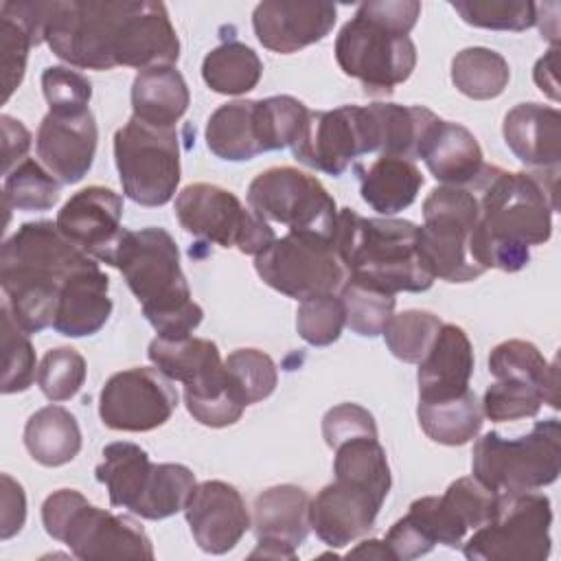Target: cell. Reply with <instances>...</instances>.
Wrapping results in <instances>:
<instances>
[{"mask_svg": "<svg viewBox=\"0 0 561 561\" xmlns=\"http://www.w3.org/2000/svg\"><path fill=\"white\" fill-rule=\"evenodd\" d=\"M186 522L195 543L210 554H226L250 530L252 519L237 486L224 480L195 484L186 506Z\"/></svg>", "mask_w": 561, "mask_h": 561, "instance_id": "ac0fdd59", "label": "cell"}, {"mask_svg": "<svg viewBox=\"0 0 561 561\" xmlns=\"http://www.w3.org/2000/svg\"><path fill=\"white\" fill-rule=\"evenodd\" d=\"M489 373L495 379H515L539 386L546 392V403L559 408L557 397V364L548 362L541 351L526 340L500 342L489 355Z\"/></svg>", "mask_w": 561, "mask_h": 561, "instance_id": "74e56055", "label": "cell"}, {"mask_svg": "<svg viewBox=\"0 0 561 561\" xmlns=\"http://www.w3.org/2000/svg\"><path fill=\"white\" fill-rule=\"evenodd\" d=\"M263 75V61L243 42L228 39L206 53L202 79L217 94H245L256 88Z\"/></svg>", "mask_w": 561, "mask_h": 561, "instance_id": "8d00e7d4", "label": "cell"}, {"mask_svg": "<svg viewBox=\"0 0 561 561\" xmlns=\"http://www.w3.org/2000/svg\"><path fill=\"white\" fill-rule=\"evenodd\" d=\"M379 153V127L370 105H340L327 112H311L291 153L298 162L342 175L353 160Z\"/></svg>", "mask_w": 561, "mask_h": 561, "instance_id": "9a60e30c", "label": "cell"}, {"mask_svg": "<svg viewBox=\"0 0 561 561\" xmlns=\"http://www.w3.org/2000/svg\"><path fill=\"white\" fill-rule=\"evenodd\" d=\"M121 219V195L105 186H88L61 206L55 224L70 243L101 261L123 232Z\"/></svg>", "mask_w": 561, "mask_h": 561, "instance_id": "7402d4cb", "label": "cell"}, {"mask_svg": "<svg viewBox=\"0 0 561 561\" xmlns=\"http://www.w3.org/2000/svg\"><path fill=\"white\" fill-rule=\"evenodd\" d=\"M101 263L123 274L160 337H186L199 327L204 311L191 296L178 245L164 228H123Z\"/></svg>", "mask_w": 561, "mask_h": 561, "instance_id": "277c9868", "label": "cell"}, {"mask_svg": "<svg viewBox=\"0 0 561 561\" xmlns=\"http://www.w3.org/2000/svg\"><path fill=\"white\" fill-rule=\"evenodd\" d=\"M175 217L188 234L252 256L276 239L270 221L217 184L195 182L184 186L175 197Z\"/></svg>", "mask_w": 561, "mask_h": 561, "instance_id": "4fadbf2b", "label": "cell"}, {"mask_svg": "<svg viewBox=\"0 0 561 561\" xmlns=\"http://www.w3.org/2000/svg\"><path fill=\"white\" fill-rule=\"evenodd\" d=\"M346 557H357V559H381V561H394L388 546L379 539H366L357 548L348 550Z\"/></svg>", "mask_w": 561, "mask_h": 561, "instance_id": "680465c9", "label": "cell"}, {"mask_svg": "<svg viewBox=\"0 0 561 561\" xmlns=\"http://www.w3.org/2000/svg\"><path fill=\"white\" fill-rule=\"evenodd\" d=\"M440 327V318L432 311L408 309L392 313L381 335L386 337V344L397 359L405 364H419L430 351Z\"/></svg>", "mask_w": 561, "mask_h": 561, "instance_id": "7bdbcfd3", "label": "cell"}, {"mask_svg": "<svg viewBox=\"0 0 561 561\" xmlns=\"http://www.w3.org/2000/svg\"><path fill=\"white\" fill-rule=\"evenodd\" d=\"M178 408V390L158 368L114 373L99 397V416L118 432H149L164 425Z\"/></svg>", "mask_w": 561, "mask_h": 561, "instance_id": "2e32d148", "label": "cell"}, {"mask_svg": "<svg viewBox=\"0 0 561 561\" xmlns=\"http://www.w3.org/2000/svg\"><path fill=\"white\" fill-rule=\"evenodd\" d=\"M24 447L44 467H61L81 449V430L75 414L61 405L33 412L24 425Z\"/></svg>", "mask_w": 561, "mask_h": 561, "instance_id": "1f68e13d", "label": "cell"}, {"mask_svg": "<svg viewBox=\"0 0 561 561\" xmlns=\"http://www.w3.org/2000/svg\"><path fill=\"white\" fill-rule=\"evenodd\" d=\"M462 22L491 31H526L537 24V4L526 0H454Z\"/></svg>", "mask_w": 561, "mask_h": 561, "instance_id": "7dc6e473", "label": "cell"}, {"mask_svg": "<svg viewBox=\"0 0 561 561\" xmlns=\"http://www.w3.org/2000/svg\"><path fill=\"white\" fill-rule=\"evenodd\" d=\"M85 381V359L72 346L50 348L37 368V386L42 394L55 403L72 399Z\"/></svg>", "mask_w": 561, "mask_h": 561, "instance_id": "c3c4849f", "label": "cell"}, {"mask_svg": "<svg viewBox=\"0 0 561 561\" xmlns=\"http://www.w3.org/2000/svg\"><path fill=\"white\" fill-rule=\"evenodd\" d=\"M59 193L61 182L33 158L4 173L2 199L7 210H48L59 202Z\"/></svg>", "mask_w": 561, "mask_h": 561, "instance_id": "60d3db41", "label": "cell"}, {"mask_svg": "<svg viewBox=\"0 0 561 561\" xmlns=\"http://www.w3.org/2000/svg\"><path fill=\"white\" fill-rule=\"evenodd\" d=\"M419 423L427 438L438 445H465L478 436L482 427V401L469 388L458 397L443 401H419Z\"/></svg>", "mask_w": 561, "mask_h": 561, "instance_id": "836d02e7", "label": "cell"}, {"mask_svg": "<svg viewBox=\"0 0 561 561\" xmlns=\"http://www.w3.org/2000/svg\"><path fill=\"white\" fill-rule=\"evenodd\" d=\"M114 162L123 193L140 206H164L180 184V138L175 127L160 129L129 118L114 134Z\"/></svg>", "mask_w": 561, "mask_h": 561, "instance_id": "8fae6325", "label": "cell"}, {"mask_svg": "<svg viewBox=\"0 0 561 561\" xmlns=\"http://www.w3.org/2000/svg\"><path fill=\"white\" fill-rule=\"evenodd\" d=\"M107 289L110 278L96 259H90L61 287L53 329L66 337H83L101 331L112 313Z\"/></svg>", "mask_w": 561, "mask_h": 561, "instance_id": "d4e9b609", "label": "cell"}, {"mask_svg": "<svg viewBox=\"0 0 561 561\" xmlns=\"http://www.w3.org/2000/svg\"><path fill=\"white\" fill-rule=\"evenodd\" d=\"M188 103V85L175 66L145 68L131 83V116L151 127L173 129Z\"/></svg>", "mask_w": 561, "mask_h": 561, "instance_id": "83f0119b", "label": "cell"}, {"mask_svg": "<svg viewBox=\"0 0 561 561\" xmlns=\"http://www.w3.org/2000/svg\"><path fill=\"white\" fill-rule=\"evenodd\" d=\"M151 471L153 462L140 445L118 440L103 447V460L94 476L105 484L112 506L134 511L149 484Z\"/></svg>", "mask_w": 561, "mask_h": 561, "instance_id": "4dcf8cb0", "label": "cell"}, {"mask_svg": "<svg viewBox=\"0 0 561 561\" xmlns=\"http://www.w3.org/2000/svg\"><path fill=\"white\" fill-rule=\"evenodd\" d=\"M324 443L335 449L340 443L355 436H377L373 414L357 403H340L322 416Z\"/></svg>", "mask_w": 561, "mask_h": 561, "instance_id": "f5cc1de1", "label": "cell"}, {"mask_svg": "<svg viewBox=\"0 0 561 561\" xmlns=\"http://www.w3.org/2000/svg\"><path fill=\"white\" fill-rule=\"evenodd\" d=\"M311 497L302 486L276 484L256 495L252 506V530L256 539H276L298 548L309 530Z\"/></svg>", "mask_w": 561, "mask_h": 561, "instance_id": "f1b7e54d", "label": "cell"}, {"mask_svg": "<svg viewBox=\"0 0 561 561\" xmlns=\"http://www.w3.org/2000/svg\"><path fill=\"white\" fill-rule=\"evenodd\" d=\"M554 59H557V50L552 48L546 57H541L535 66V81L541 90H546L550 94V99H559L557 94V77H554Z\"/></svg>", "mask_w": 561, "mask_h": 561, "instance_id": "6f0895ef", "label": "cell"}, {"mask_svg": "<svg viewBox=\"0 0 561 561\" xmlns=\"http://www.w3.org/2000/svg\"><path fill=\"white\" fill-rule=\"evenodd\" d=\"M333 243L348 280L388 294L425 291L434 283L421 259L419 226L408 219L362 217L353 208H342Z\"/></svg>", "mask_w": 561, "mask_h": 561, "instance_id": "8992f818", "label": "cell"}, {"mask_svg": "<svg viewBox=\"0 0 561 561\" xmlns=\"http://www.w3.org/2000/svg\"><path fill=\"white\" fill-rule=\"evenodd\" d=\"M473 346L458 324H443L419 362V401H443L469 390Z\"/></svg>", "mask_w": 561, "mask_h": 561, "instance_id": "603a6c76", "label": "cell"}, {"mask_svg": "<svg viewBox=\"0 0 561 561\" xmlns=\"http://www.w3.org/2000/svg\"><path fill=\"white\" fill-rule=\"evenodd\" d=\"M2 482V508H0V539L7 541L18 535L26 522V495L18 480L9 473L0 476Z\"/></svg>", "mask_w": 561, "mask_h": 561, "instance_id": "db71d44e", "label": "cell"}, {"mask_svg": "<svg viewBox=\"0 0 561 561\" xmlns=\"http://www.w3.org/2000/svg\"><path fill=\"white\" fill-rule=\"evenodd\" d=\"M99 129L94 114L88 110L75 116L46 114L39 123L35 149L39 162L61 182L77 184L94 162Z\"/></svg>", "mask_w": 561, "mask_h": 561, "instance_id": "ffe728a7", "label": "cell"}, {"mask_svg": "<svg viewBox=\"0 0 561 561\" xmlns=\"http://www.w3.org/2000/svg\"><path fill=\"white\" fill-rule=\"evenodd\" d=\"M195 473L180 462H160L153 465L149 484L131 511L145 519H164L180 511H184L193 489H195Z\"/></svg>", "mask_w": 561, "mask_h": 561, "instance_id": "ab89813d", "label": "cell"}, {"mask_svg": "<svg viewBox=\"0 0 561 561\" xmlns=\"http://www.w3.org/2000/svg\"><path fill=\"white\" fill-rule=\"evenodd\" d=\"M511 79L508 61L484 46H471L451 59V83L458 92L476 101L500 96Z\"/></svg>", "mask_w": 561, "mask_h": 561, "instance_id": "f35d334b", "label": "cell"}, {"mask_svg": "<svg viewBox=\"0 0 561 561\" xmlns=\"http://www.w3.org/2000/svg\"><path fill=\"white\" fill-rule=\"evenodd\" d=\"M147 355L162 375L184 386V401H206L224 394L230 386L213 340L193 335L171 340L156 335Z\"/></svg>", "mask_w": 561, "mask_h": 561, "instance_id": "e0dca14e", "label": "cell"}, {"mask_svg": "<svg viewBox=\"0 0 561 561\" xmlns=\"http://www.w3.org/2000/svg\"><path fill=\"white\" fill-rule=\"evenodd\" d=\"M206 147L221 160L243 162L263 153L256 134V101L219 105L206 123Z\"/></svg>", "mask_w": 561, "mask_h": 561, "instance_id": "d6a6232c", "label": "cell"}, {"mask_svg": "<svg viewBox=\"0 0 561 561\" xmlns=\"http://www.w3.org/2000/svg\"><path fill=\"white\" fill-rule=\"evenodd\" d=\"M383 500L375 493L333 480L309 504L311 530L331 548H342L366 535L379 515Z\"/></svg>", "mask_w": 561, "mask_h": 561, "instance_id": "44dd1931", "label": "cell"}, {"mask_svg": "<svg viewBox=\"0 0 561 561\" xmlns=\"http://www.w3.org/2000/svg\"><path fill=\"white\" fill-rule=\"evenodd\" d=\"M419 158L445 186H469L484 167L476 136L467 127L443 118L427 131Z\"/></svg>", "mask_w": 561, "mask_h": 561, "instance_id": "4316f807", "label": "cell"}, {"mask_svg": "<svg viewBox=\"0 0 561 561\" xmlns=\"http://www.w3.org/2000/svg\"><path fill=\"white\" fill-rule=\"evenodd\" d=\"M478 224V199L469 186H436L423 202L419 250L434 278L469 283L484 274L471 259V234Z\"/></svg>", "mask_w": 561, "mask_h": 561, "instance_id": "9c48e42d", "label": "cell"}, {"mask_svg": "<svg viewBox=\"0 0 561 561\" xmlns=\"http://www.w3.org/2000/svg\"><path fill=\"white\" fill-rule=\"evenodd\" d=\"M546 403V392L539 386L515 381V379H495L482 397V412L495 423L517 421L535 416Z\"/></svg>", "mask_w": 561, "mask_h": 561, "instance_id": "681fc988", "label": "cell"}, {"mask_svg": "<svg viewBox=\"0 0 561 561\" xmlns=\"http://www.w3.org/2000/svg\"><path fill=\"white\" fill-rule=\"evenodd\" d=\"M311 110L289 96V94H278V96H267L256 101V134L263 151H278L285 147H291Z\"/></svg>", "mask_w": 561, "mask_h": 561, "instance_id": "b9f144b4", "label": "cell"}, {"mask_svg": "<svg viewBox=\"0 0 561 561\" xmlns=\"http://www.w3.org/2000/svg\"><path fill=\"white\" fill-rule=\"evenodd\" d=\"M90 259L46 219L22 224L2 243V302L28 335L53 327L61 287Z\"/></svg>", "mask_w": 561, "mask_h": 561, "instance_id": "3957f363", "label": "cell"}, {"mask_svg": "<svg viewBox=\"0 0 561 561\" xmlns=\"http://www.w3.org/2000/svg\"><path fill=\"white\" fill-rule=\"evenodd\" d=\"M333 458L335 480L362 486L386 500L390 493V467L379 436H355L340 443Z\"/></svg>", "mask_w": 561, "mask_h": 561, "instance_id": "d590c367", "label": "cell"}, {"mask_svg": "<svg viewBox=\"0 0 561 561\" xmlns=\"http://www.w3.org/2000/svg\"><path fill=\"white\" fill-rule=\"evenodd\" d=\"M44 530L77 559H153L145 528L127 515L90 504L75 489H59L42 504Z\"/></svg>", "mask_w": 561, "mask_h": 561, "instance_id": "52a82bcc", "label": "cell"}, {"mask_svg": "<svg viewBox=\"0 0 561 561\" xmlns=\"http://www.w3.org/2000/svg\"><path fill=\"white\" fill-rule=\"evenodd\" d=\"M42 92L48 112L57 116H75L88 112L92 99V83L77 70L66 66H50L42 72Z\"/></svg>", "mask_w": 561, "mask_h": 561, "instance_id": "816d5d0a", "label": "cell"}, {"mask_svg": "<svg viewBox=\"0 0 561 561\" xmlns=\"http://www.w3.org/2000/svg\"><path fill=\"white\" fill-rule=\"evenodd\" d=\"M50 2L42 0H4L0 4V64L2 85L9 101L26 72L28 50L44 42V28Z\"/></svg>", "mask_w": 561, "mask_h": 561, "instance_id": "484cf974", "label": "cell"}, {"mask_svg": "<svg viewBox=\"0 0 561 561\" xmlns=\"http://www.w3.org/2000/svg\"><path fill=\"white\" fill-rule=\"evenodd\" d=\"M379 127V156L416 160L421 145L438 116L421 105L370 103Z\"/></svg>", "mask_w": 561, "mask_h": 561, "instance_id": "e575fe53", "label": "cell"}, {"mask_svg": "<svg viewBox=\"0 0 561 561\" xmlns=\"http://www.w3.org/2000/svg\"><path fill=\"white\" fill-rule=\"evenodd\" d=\"M337 20L329 2L267 0L256 4L252 26L256 39L272 53L289 55L324 39Z\"/></svg>", "mask_w": 561, "mask_h": 561, "instance_id": "d6986e66", "label": "cell"}, {"mask_svg": "<svg viewBox=\"0 0 561 561\" xmlns=\"http://www.w3.org/2000/svg\"><path fill=\"white\" fill-rule=\"evenodd\" d=\"M224 366L245 408L267 399L278 383L274 359L259 348H237L224 359Z\"/></svg>", "mask_w": 561, "mask_h": 561, "instance_id": "ee69618b", "label": "cell"}, {"mask_svg": "<svg viewBox=\"0 0 561 561\" xmlns=\"http://www.w3.org/2000/svg\"><path fill=\"white\" fill-rule=\"evenodd\" d=\"M298 557V548L276 541V539H256V548L250 552V559H289Z\"/></svg>", "mask_w": 561, "mask_h": 561, "instance_id": "9f6ffc18", "label": "cell"}, {"mask_svg": "<svg viewBox=\"0 0 561 561\" xmlns=\"http://www.w3.org/2000/svg\"><path fill=\"white\" fill-rule=\"evenodd\" d=\"M504 140L513 156L535 171H559L561 114L541 103H519L506 112Z\"/></svg>", "mask_w": 561, "mask_h": 561, "instance_id": "cb8c5ba5", "label": "cell"}, {"mask_svg": "<svg viewBox=\"0 0 561 561\" xmlns=\"http://www.w3.org/2000/svg\"><path fill=\"white\" fill-rule=\"evenodd\" d=\"M2 386L4 394L24 392L35 381V351L28 333L15 322L9 307L2 302Z\"/></svg>", "mask_w": 561, "mask_h": 561, "instance_id": "bcb514c9", "label": "cell"}, {"mask_svg": "<svg viewBox=\"0 0 561 561\" xmlns=\"http://www.w3.org/2000/svg\"><path fill=\"white\" fill-rule=\"evenodd\" d=\"M421 15L416 0L364 2L335 37V59L346 77L368 94H390L408 81L416 66V46L410 39Z\"/></svg>", "mask_w": 561, "mask_h": 561, "instance_id": "5b68a950", "label": "cell"}, {"mask_svg": "<svg viewBox=\"0 0 561 561\" xmlns=\"http://www.w3.org/2000/svg\"><path fill=\"white\" fill-rule=\"evenodd\" d=\"M248 204L265 221L287 226V232L333 239L337 206L316 175L294 167L261 171L248 186Z\"/></svg>", "mask_w": 561, "mask_h": 561, "instance_id": "5bb4252c", "label": "cell"}, {"mask_svg": "<svg viewBox=\"0 0 561 561\" xmlns=\"http://www.w3.org/2000/svg\"><path fill=\"white\" fill-rule=\"evenodd\" d=\"M346 324L342 298L335 294L300 300L296 311V331L311 346H329L340 340Z\"/></svg>", "mask_w": 561, "mask_h": 561, "instance_id": "f907efd6", "label": "cell"}, {"mask_svg": "<svg viewBox=\"0 0 561 561\" xmlns=\"http://www.w3.org/2000/svg\"><path fill=\"white\" fill-rule=\"evenodd\" d=\"M559 171H504L484 164L469 184L478 199L471 259L484 272H519L530 261V245L552 234Z\"/></svg>", "mask_w": 561, "mask_h": 561, "instance_id": "7a4b0ae2", "label": "cell"}, {"mask_svg": "<svg viewBox=\"0 0 561 561\" xmlns=\"http://www.w3.org/2000/svg\"><path fill=\"white\" fill-rule=\"evenodd\" d=\"M254 270L272 289L307 300L335 294L348 280L333 239L287 232L254 256Z\"/></svg>", "mask_w": 561, "mask_h": 561, "instance_id": "7c38bea8", "label": "cell"}, {"mask_svg": "<svg viewBox=\"0 0 561 561\" xmlns=\"http://www.w3.org/2000/svg\"><path fill=\"white\" fill-rule=\"evenodd\" d=\"M552 506L535 491L500 493L489 522L473 530L462 552L471 561H543L550 554Z\"/></svg>", "mask_w": 561, "mask_h": 561, "instance_id": "30bf717a", "label": "cell"}, {"mask_svg": "<svg viewBox=\"0 0 561 561\" xmlns=\"http://www.w3.org/2000/svg\"><path fill=\"white\" fill-rule=\"evenodd\" d=\"M44 42L61 61L85 70H145L180 59L169 11L153 0H53Z\"/></svg>", "mask_w": 561, "mask_h": 561, "instance_id": "6da1fadb", "label": "cell"}, {"mask_svg": "<svg viewBox=\"0 0 561 561\" xmlns=\"http://www.w3.org/2000/svg\"><path fill=\"white\" fill-rule=\"evenodd\" d=\"M355 171L362 199L386 217L408 208L423 186L419 167L397 156H379L370 164H357Z\"/></svg>", "mask_w": 561, "mask_h": 561, "instance_id": "f546056e", "label": "cell"}, {"mask_svg": "<svg viewBox=\"0 0 561 561\" xmlns=\"http://www.w3.org/2000/svg\"><path fill=\"white\" fill-rule=\"evenodd\" d=\"M471 456L473 478L497 493L543 489L561 471V423L539 421L519 438L486 432L476 440Z\"/></svg>", "mask_w": 561, "mask_h": 561, "instance_id": "ba28073f", "label": "cell"}, {"mask_svg": "<svg viewBox=\"0 0 561 561\" xmlns=\"http://www.w3.org/2000/svg\"><path fill=\"white\" fill-rule=\"evenodd\" d=\"M2 129V173H9L13 167L26 160L31 149V131L22 125V121L11 118L9 114L0 116Z\"/></svg>", "mask_w": 561, "mask_h": 561, "instance_id": "11a10c76", "label": "cell"}, {"mask_svg": "<svg viewBox=\"0 0 561 561\" xmlns=\"http://www.w3.org/2000/svg\"><path fill=\"white\" fill-rule=\"evenodd\" d=\"M340 291L346 313V327L362 337L381 335L386 322L394 313V294L355 280H346Z\"/></svg>", "mask_w": 561, "mask_h": 561, "instance_id": "f6af8a7d", "label": "cell"}]
</instances>
